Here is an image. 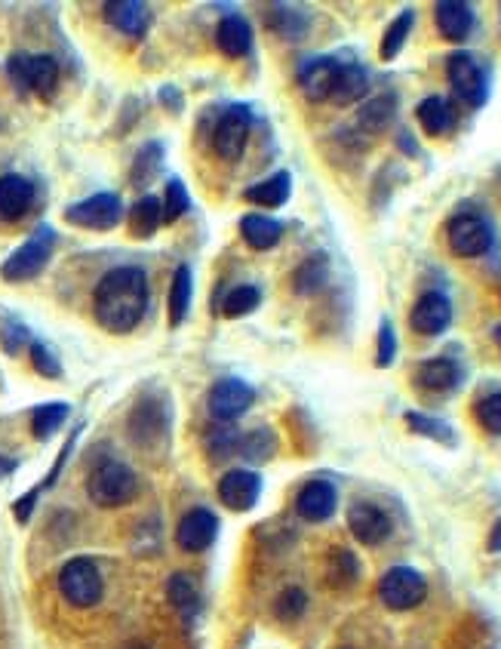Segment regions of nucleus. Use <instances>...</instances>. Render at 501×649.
I'll use <instances>...</instances> for the list:
<instances>
[{"instance_id": "nucleus-1", "label": "nucleus", "mask_w": 501, "mask_h": 649, "mask_svg": "<svg viewBox=\"0 0 501 649\" xmlns=\"http://www.w3.org/2000/svg\"><path fill=\"white\" fill-rule=\"evenodd\" d=\"M148 311V277L142 268H114L93 290V314L108 333H133Z\"/></svg>"}, {"instance_id": "nucleus-2", "label": "nucleus", "mask_w": 501, "mask_h": 649, "mask_svg": "<svg viewBox=\"0 0 501 649\" xmlns=\"http://www.w3.org/2000/svg\"><path fill=\"white\" fill-rule=\"evenodd\" d=\"M136 490H139V477L130 465H123V462H102L99 468H93V474L87 480V496L99 508L127 505V502H133Z\"/></svg>"}, {"instance_id": "nucleus-3", "label": "nucleus", "mask_w": 501, "mask_h": 649, "mask_svg": "<svg viewBox=\"0 0 501 649\" xmlns=\"http://www.w3.org/2000/svg\"><path fill=\"white\" fill-rule=\"evenodd\" d=\"M53 247H56V231L40 225L22 247L0 265V277L10 280V283H22V280H31L37 277L40 271L47 268L50 256H53Z\"/></svg>"}, {"instance_id": "nucleus-4", "label": "nucleus", "mask_w": 501, "mask_h": 649, "mask_svg": "<svg viewBox=\"0 0 501 649\" xmlns=\"http://www.w3.org/2000/svg\"><path fill=\"white\" fill-rule=\"evenodd\" d=\"M59 591L71 606H77V610H90V606L102 600V591H105L99 566L90 557L68 560L59 573Z\"/></svg>"}, {"instance_id": "nucleus-5", "label": "nucleus", "mask_w": 501, "mask_h": 649, "mask_svg": "<svg viewBox=\"0 0 501 649\" xmlns=\"http://www.w3.org/2000/svg\"><path fill=\"white\" fill-rule=\"evenodd\" d=\"M7 74L13 80V87L28 93H40V96H50L59 84V65L53 56H28V53H16L7 62Z\"/></svg>"}, {"instance_id": "nucleus-6", "label": "nucleus", "mask_w": 501, "mask_h": 649, "mask_svg": "<svg viewBox=\"0 0 501 649\" xmlns=\"http://www.w3.org/2000/svg\"><path fill=\"white\" fill-rule=\"evenodd\" d=\"M428 594V585H425V576L419 570H412V566H394L388 570L379 582V597L388 610H397V613H406V610H415Z\"/></svg>"}, {"instance_id": "nucleus-7", "label": "nucleus", "mask_w": 501, "mask_h": 649, "mask_svg": "<svg viewBox=\"0 0 501 649\" xmlns=\"http://www.w3.org/2000/svg\"><path fill=\"white\" fill-rule=\"evenodd\" d=\"M446 77L455 90V96L462 99L471 108H483L489 99V84H486V74L477 65V59L471 53H452L446 59Z\"/></svg>"}, {"instance_id": "nucleus-8", "label": "nucleus", "mask_w": 501, "mask_h": 649, "mask_svg": "<svg viewBox=\"0 0 501 649\" xmlns=\"http://www.w3.org/2000/svg\"><path fill=\"white\" fill-rule=\"evenodd\" d=\"M65 219L77 228H90V231H108L123 219V204L117 194H93L80 204H71L65 210Z\"/></svg>"}, {"instance_id": "nucleus-9", "label": "nucleus", "mask_w": 501, "mask_h": 649, "mask_svg": "<svg viewBox=\"0 0 501 649\" xmlns=\"http://www.w3.org/2000/svg\"><path fill=\"white\" fill-rule=\"evenodd\" d=\"M449 250L462 259H477L492 247V228L480 216H455L446 225Z\"/></svg>"}, {"instance_id": "nucleus-10", "label": "nucleus", "mask_w": 501, "mask_h": 649, "mask_svg": "<svg viewBox=\"0 0 501 649\" xmlns=\"http://www.w3.org/2000/svg\"><path fill=\"white\" fill-rule=\"evenodd\" d=\"M256 400V391L249 388L246 382L240 379H222L213 391H210V400H206V407H210V416L222 425L240 419L249 407H253Z\"/></svg>"}, {"instance_id": "nucleus-11", "label": "nucleus", "mask_w": 501, "mask_h": 649, "mask_svg": "<svg viewBox=\"0 0 501 649\" xmlns=\"http://www.w3.org/2000/svg\"><path fill=\"white\" fill-rule=\"evenodd\" d=\"M249 124H253V117H249V108L246 105H237V108H228L219 120V127L213 133V145H216V154L222 160H237L246 148V139H249Z\"/></svg>"}, {"instance_id": "nucleus-12", "label": "nucleus", "mask_w": 501, "mask_h": 649, "mask_svg": "<svg viewBox=\"0 0 501 649\" xmlns=\"http://www.w3.org/2000/svg\"><path fill=\"white\" fill-rule=\"evenodd\" d=\"M348 526L360 545H382L391 536V517L372 502H354L348 508Z\"/></svg>"}, {"instance_id": "nucleus-13", "label": "nucleus", "mask_w": 501, "mask_h": 649, "mask_svg": "<svg viewBox=\"0 0 501 649\" xmlns=\"http://www.w3.org/2000/svg\"><path fill=\"white\" fill-rule=\"evenodd\" d=\"M216 533H219V520H216V514H213V511H206V508H194V511H188V514L179 520L176 542H179L182 551H188V554H200V551H206V548L213 545Z\"/></svg>"}, {"instance_id": "nucleus-14", "label": "nucleus", "mask_w": 501, "mask_h": 649, "mask_svg": "<svg viewBox=\"0 0 501 649\" xmlns=\"http://www.w3.org/2000/svg\"><path fill=\"white\" fill-rule=\"evenodd\" d=\"M259 493H262V477L256 471L234 468L219 480V499L231 511H249L259 502Z\"/></svg>"}, {"instance_id": "nucleus-15", "label": "nucleus", "mask_w": 501, "mask_h": 649, "mask_svg": "<svg viewBox=\"0 0 501 649\" xmlns=\"http://www.w3.org/2000/svg\"><path fill=\"white\" fill-rule=\"evenodd\" d=\"M336 505H339V493L336 486L326 483V480H311L305 483L299 496H296V511L302 520L308 523H323L336 514Z\"/></svg>"}, {"instance_id": "nucleus-16", "label": "nucleus", "mask_w": 501, "mask_h": 649, "mask_svg": "<svg viewBox=\"0 0 501 649\" xmlns=\"http://www.w3.org/2000/svg\"><path fill=\"white\" fill-rule=\"evenodd\" d=\"M409 323L415 333L422 336H440L449 323H452V305L443 293H425L419 302H415Z\"/></svg>"}, {"instance_id": "nucleus-17", "label": "nucleus", "mask_w": 501, "mask_h": 649, "mask_svg": "<svg viewBox=\"0 0 501 649\" xmlns=\"http://www.w3.org/2000/svg\"><path fill=\"white\" fill-rule=\"evenodd\" d=\"M166 431V413L157 397H142L130 413V437L139 446H151Z\"/></svg>"}, {"instance_id": "nucleus-18", "label": "nucleus", "mask_w": 501, "mask_h": 649, "mask_svg": "<svg viewBox=\"0 0 501 649\" xmlns=\"http://www.w3.org/2000/svg\"><path fill=\"white\" fill-rule=\"evenodd\" d=\"M336 71H339V62H336V59H329V56L308 59V62L299 68V87H302L305 99H311V102H326L329 93H332V84H336Z\"/></svg>"}, {"instance_id": "nucleus-19", "label": "nucleus", "mask_w": 501, "mask_h": 649, "mask_svg": "<svg viewBox=\"0 0 501 649\" xmlns=\"http://www.w3.org/2000/svg\"><path fill=\"white\" fill-rule=\"evenodd\" d=\"M434 19H437L440 34L452 40V44H462L474 28V10L462 4V0H440L434 7Z\"/></svg>"}, {"instance_id": "nucleus-20", "label": "nucleus", "mask_w": 501, "mask_h": 649, "mask_svg": "<svg viewBox=\"0 0 501 649\" xmlns=\"http://www.w3.org/2000/svg\"><path fill=\"white\" fill-rule=\"evenodd\" d=\"M34 200V188L25 176H16V173H7L0 176V219L7 222H16L28 213Z\"/></svg>"}, {"instance_id": "nucleus-21", "label": "nucleus", "mask_w": 501, "mask_h": 649, "mask_svg": "<svg viewBox=\"0 0 501 649\" xmlns=\"http://www.w3.org/2000/svg\"><path fill=\"white\" fill-rule=\"evenodd\" d=\"M105 19L130 37H142L148 31L151 13L139 0H114V4H105Z\"/></svg>"}, {"instance_id": "nucleus-22", "label": "nucleus", "mask_w": 501, "mask_h": 649, "mask_svg": "<svg viewBox=\"0 0 501 649\" xmlns=\"http://www.w3.org/2000/svg\"><path fill=\"white\" fill-rule=\"evenodd\" d=\"M366 90H369V74H366V68L351 62V65H339V71H336V84H332L329 99L345 108V105L360 102V99L366 96Z\"/></svg>"}, {"instance_id": "nucleus-23", "label": "nucleus", "mask_w": 501, "mask_h": 649, "mask_svg": "<svg viewBox=\"0 0 501 649\" xmlns=\"http://www.w3.org/2000/svg\"><path fill=\"white\" fill-rule=\"evenodd\" d=\"M397 117V96L385 93V96H375L369 99L360 111H357V127L369 136H379L385 133Z\"/></svg>"}, {"instance_id": "nucleus-24", "label": "nucleus", "mask_w": 501, "mask_h": 649, "mask_svg": "<svg viewBox=\"0 0 501 649\" xmlns=\"http://www.w3.org/2000/svg\"><path fill=\"white\" fill-rule=\"evenodd\" d=\"M216 44L225 56L240 59L249 53V47H253V28H249V22L240 16H225L216 28Z\"/></svg>"}, {"instance_id": "nucleus-25", "label": "nucleus", "mask_w": 501, "mask_h": 649, "mask_svg": "<svg viewBox=\"0 0 501 649\" xmlns=\"http://www.w3.org/2000/svg\"><path fill=\"white\" fill-rule=\"evenodd\" d=\"M240 234L253 250H274L280 237H283V225L271 216L253 213V216H243L240 222Z\"/></svg>"}, {"instance_id": "nucleus-26", "label": "nucleus", "mask_w": 501, "mask_h": 649, "mask_svg": "<svg viewBox=\"0 0 501 649\" xmlns=\"http://www.w3.org/2000/svg\"><path fill=\"white\" fill-rule=\"evenodd\" d=\"M458 379H462V373H458V367L449 357H431L422 363L419 373H415V382L425 391H452Z\"/></svg>"}, {"instance_id": "nucleus-27", "label": "nucleus", "mask_w": 501, "mask_h": 649, "mask_svg": "<svg viewBox=\"0 0 501 649\" xmlns=\"http://www.w3.org/2000/svg\"><path fill=\"white\" fill-rule=\"evenodd\" d=\"M415 117H419V124L428 136H443L455 124L452 105L443 96H428L419 108H415Z\"/></svg>"}, {"instance_id": "nucleus-28", "label": "nucleus", "mask_w": 501, "mask_h": 649, "mask_svg": "<svg viewBox=\"0 0 501 649\" xmlns=\"http://www.w3.org/2000/svg\"><path fill=\"white\" fill-rule=\"evenodd\" d=\"M268 25L283 37V40H302L305 34H308V28H311V16H305L302 10H296V7H286V4H274L271 10H268Z\"/></svg>"}, {"instance_id": "nucleus-29", "label": "nucleus", "mask_w": 501, "mask_h": 649, "mask_svg": "<svg viewBox=\"0 0 501 649\" xmlns=\"http://www.w3.org/2000/svg\"><path fill=\"white\" fill-rule=\"evenodd\" d=\"M289 188H292L289 173H274L271 179L249 188L246 200H249V204H256V207H265V210H277L289 200Z\"/></svg>"}, {"instance_id": "nucleus-30", "label": "nucleus", "mask_w": 501, "mask_h": 649, "mask_svg": "<svg viewBox=\"0 0 501 649\" xmlns=\"http://www.w3.org/2000/svg\"><path fill=\"white\" fill-rule=\"evenodd\" d=\"M163 225V204L157 197H142L130 210V231L133 237H151Z\"/></svg>"}, {"instance_id": "nucleus-31", "label": "nucleus", "mask_w": 501, "mask_h": 649, "mask_svg": "<svg viewBox=\"0 0 501 649\" xmlns=\"http://www.w3.org/2000/svg\"><path fill=\"white\" fill-rule=\"evenodd\" d=\"M160 164H163V145L160 142H148L139 148L136 160H133V173H130V182L136 188H145L157 179L160 173Z\"/></svg>"}, {"instance_id": "nucleus-32", "label": "nucleus", "mask_w": 501, "mask_h": 649, "mask_svg": "<svg viewBox=\"0 0 501 649\" xmlns=\"http://www.w3.org/2000/svg\"><path fill=\"white\" fill-rule=\"evenodd\" d=\"M412 25H415V13H412V10H403V13L388 25L385 37H382V47H379V56H382L385 62H394V59L400 56V50L406 47V40H409Z\"/></svg>"}, {"instance_id": "nucleus-33", "label": "nucleus", "mask_w": 501, "mask_h": 649, "mask_svg": "<svg viewBox=\"0 0 501 649\" xmlns=\"http://www.w3.org/2000/svg\"><path fill=\"white\" fill-rule=\"evenodd\" d=\"M191 311V271L182 265L173 274V287H170V323L179 327V323L188 317Z\"/></svg>"}, {"instance_id": "nucleus-34", "label": "nucleus", "mask_w": 501, "mask_h": 649, "mask_svg": "<svg viewBox=\"0 0 501 649\" xmlns=\"http://www.w3.org/2000/svg\"><path fill=\"white\" fill-rule=\"evenodd\" d=\"M65 419H68V403H44V407H37L31 416V431L37 440H47L50 434L59 431Z\"/></svg>"}, {"instance_id": "nucleus-35", "label": "nucleus", "mask_w": 501, "mask_h": 649, "mask_svg": "<svg viewBox=\"0 0 501 649\" xmlns=\"http://www.w3.org/2000/svg\"><path fill=\"white\" fill-rule=\"evenodd\" d=\"M326 274H329V265H326V256H311L302 262V268L292 277L296 283V293L308 296V293H317L323 283H326Z\"/></svg>"}, {"instance_id": "nucleus-36", "label": "nucleus", "mask_w": 501, "mask_h": 649, "mask_svg": "<svg viewBox=\"0 0 501 649\" xmlns=\"http://www.w3.org/2000/svg\"><path fill=\"white\" fill-rule=\"evenodd\" d=\"M406 425H409V431L422 434V437H431V440H437V443H446V446L455 443V431H452L446 422L431 419V416H425V413H406Z\"/></svg>"}, {"instance_id": "nucleus-37", "label": "nucleus", "mask_w": 501, "mask_h": 649, "mask_svg": "<svg viewBox=\"0 0 501 649\" xmlns=\"http://www.w3.org/2000/svg\"><path fill=\"white\" fill-rule=\"evenodd\" d=\"M274 450H277V440H274V434L265 428V431L246 434V437L240 440V450H237V453H243L249 462H268V459L274 456Z\"/></svg>"}, {"instance_id": "nucleus-38", "label": "nucleus", "mask_w": 501, "mask_h": 649, "mask_svg": "<svg viewBox=\"0 0 501 649\" xmlns=\"http://www.w3.org/2000/svg\"><path fill=\"white\" fill-rule=\"evenodd\" d=\"M166 594H170V600H173V606H176L179 613L191 616V613L197 610V588H194L191 576L176 573V576L170 579V585H166Z\"/></svg>"}, {"instance_id": "nucleus-39", "label": "nucleus", "mask_w": 501, "mask_h": 649, "mask_svg": "<svg viewBox=\"0 0 501 649\" xmlns=\"http://www.w3.org/2000/svg\"><path fill=\"white\" fill-rule=\"evenodd\" d=\"M259 302H262V293L253 287V283H243V287H234L228 296H225V314L228 317H243V314H249V311H256L259 308Z\"/></svg>"}, {"instance_id": "nucleus-40", "label": "nucleus", "mask_w": 501, "mask_h": 649, "mask_svg": "<svg viewBox=\"0 0 501 649\" xmlns=\"http://www.w3.org/2000/svg\"><path fill=\"white\" fill-rule=\"evenodd\" d=\"M360 573V566H357V557L351 551H332L329 557V582L336 585V588H348Z\"/></svg>"}, {"instance_id": "nucleus-41", "label": "nucleus", "mask_w": 501, "mask_h": 649, "mask_svg": "<svg viewBox=\"0 0 501 649\" xmlns=\"http://www.w3.org/2000/svg\"><path fill=\"white\" fill-rule=\"evenodd\" d=\"M191 200H188V191L179 179H170L166 182V194H163V225H173L182 213H188Z\"/></svg>"}, {"instance_id": "nucleus-42", "label": "nucleus", "mask_w": 501, "mask_h": 649, "mask_svg": "<svg viewBox=\"0 0 501 649\" xmlns=\"http://www.w3.org/2000/svg\"><path fill=\"white\" fill-rule=\"evenodd\" d=\"M305 606H308V594L302 588H286L274 603V616L280 622H296V619H302Z\"/></svg>"}, {"instance_id": "nucleus-43", "label": "nucleus", "mask_w": 501, "mask_h": 649, "mask_svg": "<svg viewBox=\"0 0 501 649\" xmlns=\"http://www.w3.org/2000/svg\"><path fill=\"white\" fill-rule=\"evenodd\" d=\"M477 422L489 431V434H501V391L486 394L483 400H477Z\"/></svg>"}, {"instance_id": "nucleus-44", "label": "nucleus", "mask_w": 501, "mask_h": 649, "mask_svg": "<svg viewBox=\"0 0 501 649\" xmlns=\"http://www.w3.org/2000/svg\"><path fill=\"white\" fill-rule=\"evenodd\" d=\"M31 367H34L40 376H47V379H59V376H62V367H59L56 354H53L44 342H34V345H31Z\"/></svg>"}, {"instance_id": "nucleus-45", "label": "nucleus", "mask_w": 501, "mask_h": 649, "mask_svg": "<svg viewBox=\"0 0 501 649\" xmlns=\"http://www.w3.org/2000/svg\"><path fill=\"white\" fill-rule=\"evenodd\" d=\"M397 357V333L391 327V320H382L379 327V351H375V367H391Z\"/></svg>"}, {"instance_id": "nucleus-46", "label": "nucleus", "mask_w": 501, "mask_h": 649, "mask_svg": "<svg viewBox=\"0 0 501 649\" xmlns=\"http://www.w3.org/2000/svg\"><path fill=\"white\" fill-rule=\"evenodd\" d=\"M234 450H240V437H237L234 431H228V428L213 431V437H210V456H213V459H225V456H231Z\"/></svg>"}, {"instance_id": "nucleus-47", "label": "nucleus", "mask_w": 501, "mask_h": 649, "mask_svg": "<svg viewBox=\"0 0 501 649\" xmlns=\"http://www.w3.org/2000/svg\"><path fill=\"white\" fill-rule=\"evenodd\" d=\"M22 345H25V330L16 327V323H10V327L4 330V348H7L10 354H16Z\"/></svg>"}, {"instance_id": "nucleus-48", "label": "nucleus", "mask_w": 501, "mask_h": 649, "mask_svg": "<svg viewBox=\"0 0 501 649\" xmlns=\"http://www.w3.org/2000/svg\"><path fill=\"white\" fill-rule=\"evenodd\" d=\"M37 496H40V486H37V490H31V493H25V496L16 502V508H13V511H16V520H19V523H25V520L31 517V508H34Z\"/></svg>"}, {"instance_id": "nucleus-49", "label": "nucleus", "mask_w": 501, "mask_h": 649, "mask_svg": "<svg viewBox=\"0 0 501 649\" xmlns=\"http://www.w3.org/2000/svg\"><path fill=\"white\" fill-rule=\"evenodd\" d=\"M160 102H166L173 111H179V96H176V90L173 87H166V90H160Z\"/></svg>"}, {"instance_id": "nucleus-50", "label": "nucleus", "mask_w": 501, "mask_h": 649, "mask_svg": "<svg viewBox=\"0 0 501 649\" xmlns=\"http://www.w3.org/2000/svg\"><path fill=\"white\" fill-rule=\"evenodd\" d=\"M489 551H501V520L492 526V536H489Z\"/></svg>"}, {"instance_id": "nucleus-51", "label": "nucleus", "mask_w": 501, "mask_h": 649, "mask_svg": "<svg viewBox=\"0 0 501 649\" xmlns=\"http://www.w3.org/2000/svg\"><path fill=\"white\" fill-rule=\"evenodd\" d=\"M13 468H16V462H10V459H4V456H0V477H4V474H10Z\"/></svg>"}, {"instance_id": "nucleus-52", "label": "nucleus", "mask_w": 501, "mask_h": 649, "mask_svg": "<svg viewBox=\"0 0 501 649\" xmlns=\"http://www.w3.org/2000/svg\"><path fill=\"white\" fill-rule=\"evenodd\" d=\"M123 649H148V646H145V643H139V640H133V643H127Z\"/></svg>"}, {"instance_id": "nucleus-53", "label": "nucleus", "mask_w": 501, "mask_h": 649, "mask_svg": "<svg viewBox=\"0 0 501 649\" xmlns=\"http://www.w3.org/2000/svg\"><path fill=\"white\" fill-rule=\"evenodd\" d=\"M495 342L501 345V323H498V327H495Z\"/></svg>"}]
</instances>
